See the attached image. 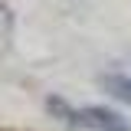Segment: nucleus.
<instances>
[{
  "instance_id": "f257e3e1",
  "label": "nucleus",
  "mask_w": 131,
  "mask_h": 131,
  "mask_svg": "<svg viewBox=\"0 0 131 131\" xmlns=\"http://www.w3.org/2000/svg\"><path fill=\"white\" fill-rule=\"evenodd\" d=\"M49 112L62 115L66 125L72 128H89V131H131V125L112 108L102 105H89V108H69L62 98H49Z\"/></svg>"
},
{
  "instance_id": "f03ea898",
  "label": "nucleus",
  "mask_w": 131,
  "mask_h": 131,
  "mask_svg": "<svg viewBox=\"0 0 131 131\" xmlns=\"http://www.w3.org/2000/svg\"><path fill=\"white\" fill-rule=\"evenodd\" d=\"M105 89L115 98H121L125 105H131V79H125V75H108L105 79Z\"/></svg>"
}]
</instances>
